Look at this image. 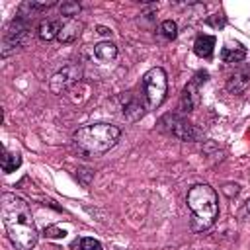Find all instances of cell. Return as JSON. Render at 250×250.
<instances>
[{
  "instance_id": "ba28073f",
  "label": "cell",
  "mask_w": 250,
  "mask_h": 250,
  "mask_svg": "<svg viewBox=\"0 0 250 250\" xmlns=\"http://www.w3.org/2000/svg\"><path fill=\"white\" fill-rule=\"evenodd\" d=\"M121 113H123V117L127 119V121H137V119H141L143 117V113H145V107H143V104L135 98V96H127L125 98V102H123V105H121Z\"/></svg>"
},
{
  "instance_id": "4fadbf2b",
  "label": "cell",
  "mask_w": 250,
  "mask_h": 250,
  "mask_svg": "<svg viewBox=\"0 0 250 250\" xmlns=\"http://www.w3.org/2000/svg\"><path fill=\"white\" fill-rule=\"evenodd\" d=\"M94 55L102 62H111L117 57V47L113 43H109V41H102V43L94 45Z\"/></svg>"
},
{
  "instance_id": "44dd1931",
  "label": "cell",
  "mask_w": 250,
  "mask_h": 250,
  "mask_svg": "<svg viewBox=\"0 0 250 250\" xmlns=\"http://www.w3.org/2000/svg\"><path fill=\"white\" fill-rule=\"evenodd\" d=\"M98 33H100V35H111V29H107V27L100 25V27H98Z\"/></svg>"
},
{
  "instance_id": "9a60e30c",
  "label": "cell",
  "mask_w": 250,
  "mask_h": 250,
  "mask_svg": "<svg viewBox=\"0 0 250 250\" xmlns=\"http://www.w3.org/2000/svg\"><path fill=\"white\" fill-rule=\"evenodd\" d=\"M20 164H21V156L18 152H4V156H2V170L6 174H10L16 168H20Z\"/></svg>"
},
{
  "instance_id": "8fae6325",
  "label": "cell",
  "mask_w": 250,
  "mask_h": 250,
  "mask_svg": "<svg viewBox=\"0 0 250 250\" xmlns=\"http://www.w3.org/2000/svg\"><path fill=\"white\" fill-rule=\"evenodd\" d=\"M213 47H215L213 35H197V39L193 43V53L201 59H209L213 55Z\"/></svg>"
},
{
  "instance_id": "52a82bcc",
  "label": "cell",
  "mask_w": 250,
  "mask_h": 250,
  "mask_svg": "<svg viewBox=\"0 0 250 250\" xmlns=\"http://www.w3.org/2000/svg\"><path fill=\"white\" fill-rule=\"evenodd\" d=\"M80 78H82V66L80 64H66L64 68H61L59 72L53 74L49 86L55 94H61V92L68 90L72 84H76Z\"/></svg>"
},
{
  "instance_id": "7402d4cb",
  "label": "cell",
  "mask_w": 250,
  "mask_h": 250,
  "mask_svg": "<svg viewBox=\"0 0 250 250\" xmlns=\"http://www.w3.org/2000/svg\"><path fill=\"white\" fill-rule=\"evenodd\" d=\"M244 209H246V211H248V213H250V197H248V199H246V201H244Z\"/></svg>"
},
{
  "instance_id": "7a4b0ae2",
  "label": "cell",
  "mask_w": 250,
  "mask_h": 250,
  "mask_svg": "<svg viewBox=\"0 0 250 250\" xmlns=\"http://www.w3.org/2000/svg\"><path fill=\"white\" fill-rule=\"evenodd\" d=\"M186 203L191 211V229H209L219 215V195L207 184H195L186 195Z\"/></svg>"
},
{
  "instance_id": "3957f363",
  "label": "cell",
  "mask_w": 250,
  "mask_h": 250,
  "mask_svg": "<svg viewBox=\"0 0 250 250\" xmlns=\"http://www.w3.org/2000/svg\"><path fill=\"white\" fill-rule=\"evenodd\" d=\"M121 129L111 123H90L74 131V143L88 154H104L117 145Z\"/></svg>"
},
{
  "instance_id": "7c38bea8",
  "label": "cell",
  "mask_w": 250,
  "mask_h": 250,
  "mask_svg": "<svg viewBox=\"0 0 250 250\" xmlns=\"http://www.w3.org/2000/svg\"><path fill=\"white\" fill-rule=\"evenodd\" d=\"M61 23L59 21H53V20H43L37 27V35L41 41H51V39H57L59 37V31H61Z\"/></svg>"
},
{
  "instance_id": "9c48e42d",
  "label": "cell",
  "mask_w": 250,
  "mask_h": 250,
  "mask_svg": "<svg viewBox=\"0 0 250 250\" xmlns=\"http://www.w3.org/2000/svg\"><path fill=\"white\" fill-rule=\"evenodd\" d=\"M82 23L78 21V20H66L64 23H62V27H61V31H59V41L61 43H70V41H74L80 33H82Z\"/></svg>"
},
{
  "instance_id": "8992f818",
  "label": "cell",
  "mask_w": 250,
  "mask_h": 250,
  "mask_svg": "<svg viewBox=\"0 0 250 250\" xmlns=\"http://www.w3.org/2000/svg\"><path fill=\"white\" fill-rule=\"evenodd\" d=\"M209 78V72L207 70H199L184 88L182 92V100H180V109L184 113H189L195 109V105L199 104V86L205 84Z\"/></svg>"
},
{
  "instance_id": "ac0fdd59",
  "label": "cell",
  "mask_w": 250,
  "mask_h": 250,
  "mask_svg": "<svg viewBox=\"0 0 250 250\" xmlns=\"http://www.w3.org/2000/svg\"><path fill=\"white\" fill-rule=\"evenodd\" d=\"M160 33H162L166 39H176V35H178V25H176V21L164 20V21L160 23Z\"/></svg>"
},
{
  "instance_id": "5b68a950",
  "label": "cell",
  "mask_w": 250,
  "mask_h": 250,
  "mask_svg": "<svg viewBox=\"0 0 250 250\" xmlns=\"http://www.w3.org/2000/svg\"><path fill=\"white\" fill-rule=\"evenodd\" d=\"M160 129H164L166 133L182 139V141H195L199 137V131L188 123L184 117L176 115V113H166L162 119H160Z\"/></svg>"
},
{
  "instance_id": "d6986e66",
  "label": "cell",
  "mask_w": 250,
  "mask_h": 250,
  "mask_svg": "<svg viewBox=\"0 0 250 250\" xmlns=\"http://www.w3.org/2000/svg\"><path fill=\"white\" fill-rule=\"evenodd\" d=\"M43 234L47 238H62L66 234V230L64 229H59V227H45L43 229Z\"/></svg>"
},
{
  "instance_id": "e0dca14e",
  "label": "cell",
  "mask_w": 250,
  "mask_h": 250,
  "mask_svg": "<svg viewBox=\"0 0 250 250\" xmlns=\"http://www.w3.org/2000/svg\"><path fill=\"white\" fill-rule=\"evenodd\" d=\"M61 14H62L66 20H74V16L80 14V4H78V2H70V0H66V2L61 4Z\"/></svg>"
},
{
  "instance_id": "5bb4252c",
  "label": "cell",
  "mask_w": 250,
  "mask_h": 250,
  "mask_svg": "<svg viewBox=\"0 0 250 250\" xmlns=\"http://www.w3.org/2000/svg\"><path fill=\"white\" fill-rule=\"evenodd\" d=\"M244 57H246V49L240 47V45H236L234 49H232V47H223V51H221V59H223L225 62H229V64H236V62H240Z\"/></svg>"
},
{
  "instance_id": "2e32d148",
  "label": "cell",
  "mask_w": 250,
  "mask_h": 250,
  "mask_svg": "<svg viewBox=\"0 0 250 250\" xmlns=\"http://www.w3.org/2000/svg\"><path fill=\"white\" fill-rule=\"evenodd\" d=\"M70 248H72V250H104V246H102L96 238H90V236L76 238Z\"/></svg>"
},
{
  "instance_id": "30bf717a",
  "label": "cell",
  "mask_w": 250,
  "mask_h": 250,
  "mask_svg": "<svg viewBox=\"0 0 250 250\" xmlns=\"http://www.w3.org/2000/svg\"><path fill=\"white\" fill-rule=\"evenodd\" d=\"M248 84H250V70H238V72H234V74L229 78L227 88H229V92H232V94H242V92L248 88Z\"/></svg>"
},
{
  "instance_id": "277c9868",
  "label": "cell",
  "mask_w": 250,
  "mask_h": 250,
  "mask_svg": "<svg viewBox=\"0 0 250 250\" xmlns=\"http://www.w3.org/2000/svg\"><path fill=\"white\" fill-rule=\"evenodd\" d=\"M166 92H168V80L164 68L152 66L143 74V96L148 109H156L164 102Z\"/></svg>"
},
{
  "instance_id": "ffe728a7",
  "label": "cell",
  "mask_w": 250,
  "mask_h": 250,
  "mask_svg": "<svg viewBox=\"0 0 250 250\" xmlns=\"http://www.w3.org/2000/svg\"><path fill=\"white\" fill-rule=\"evenodd\" d=\"M207 23H211V25H215V27H223V25H225V18H223V16H221V18H209Z\"/></svg>"
},
{
  "instance_id": "6da1fadb",
  "label": "cell",
  "mask_w": 250,
  "mask_h": 250,
  "mask_svg": "<svg viewBox=\"0 0 250 250\" xmlns=\"http://www.w3.org/2000/svg\"><path fill=\"white\" fill-rule=\"evenodd\" d=\"M0 213L12 244L18 250H31L37 244V230L25 199L18 197L16 193H2Z\"/></svg>"
}]
</instances>
